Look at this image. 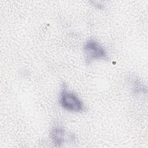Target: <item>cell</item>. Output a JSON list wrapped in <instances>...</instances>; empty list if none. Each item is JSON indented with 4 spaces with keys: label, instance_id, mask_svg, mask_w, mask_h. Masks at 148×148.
<instances>
[{
    "label": "cell",
    "instance_id": "2",
    "mask_svg": "<svg viewBox=\"0 0 148 148\" xmlns=\"http://www.w3.org/2000/svg\"><path fill=\"white\" fill-rule=\"evenodd\" d=\"M86 62L90 64L94 60H107L108 54L106 50L97 41L94 39L87 40L83 46Z\"/></svg>",
    "mask_w": 148,
    "mask_h": 148
},
{
    "label": "cell",
    "instance_id": "1",
    "mask_svg": "<svg viewBox=\"0 0 148 148\" xmlns=\"http://www.w3.org/2000/svg\"><path fill=\"white\" fill-rule=\"evenodd\" d=\"M59 102L64 109L69 112H80L85 110L83 102L75 93L69 91L65 84L61 88Z\"/></svg>",
    "mask_w": 148,
    "mask_h": 148
},
{
    "label": "cell",
    "instance_id": "3",
    "mask_svg": "<svg viewBox=\"0 0 148 148\" xmlns=\"http://www.w3.org/2000/svg\"><path fill=\"white\" fill-rule=\"evenodd\" d=\"M50 137L56 146H61L65 140V130L60 126L53 127L50 132Z\"/></svg>",
    "mask_w": 148,
    "mask_h": 148
}]
</instances>
